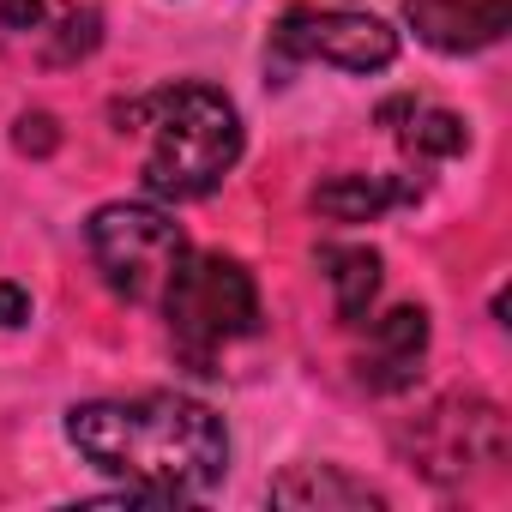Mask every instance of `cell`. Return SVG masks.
<instances>
[{
  "mask_svg": "<svg viewBox=\"0 0 512 512\" xmlns=\"http://www.w3.org/2000/svg\"><path fill=\"white\" fill-rule=\"evenodd\" d=\"M67 440L91 470L115 476L127 500H193L229 470L223 416L181 392L79 404L67 416Z\"/></svg>",
  "mask_w": 512,
  "mask_h": 512,
  "instance_id": "cell-1",
  "label": "cell"
},
{
  "mask_svg": "<svg viewBox=\"0 0 512 512\" xmlns=\"http://www.w3.org/2000/svg\"><path fill=\"white\" fill-rule=\"evenodd\" d=\"M121 121L151 133L145 187L157 199H205L241 157V115L217 85H169L133 103Z\"/></svg>",
  "mask_w": 512,
  "mask_h": 512,
  "instance_id": "cell-2",
  "label": "cell"
},
{
  "mask_svg": "<svg viewBox=\"0 0 512 512\" xmlns=\"http://www.w3.org/2000/svg\"><path fill=\"white\" fill-rule=\"evenodd\" d=\"M157 308L169 314L175 350L199 374H211V362H217L223 344L260 332V290H253L247 266L241 260H223V253H187L181 272H175V284L163 290Z\"/></svg>",
  "mask_w": 512,
  "mask_h": 512,
  "instance_id": "cell-3",
  "label": "cell"
},
{
  "mask_svg": "<svg viewBox=\"0 0 512 512\" xmlns=\"http://www.w3.org/2000/svg\"><path fill=\"white\" fill-rule=\"evenodd\" d=\"M85 247L103 272V284L139 308H157L163 290L175 284L181 260H187V235L181 223L163 211V205H139V199H115V205H97L91 223H85Z\"/></svg>",
  "mask_w": 512,
  "mask_h": 512,
  "instance_id": "cell-4",
  "label": "cell"
},
{
  "mask_svg": "<svg viewBox=\"0 0 512 512\" xmlns=\"http://www.w3.org/2000/svg\"><path fill=\"white\" fill-rule=\"evenodd\" d=\"M398 452L416 476H428L440 488H464L476 476H494L506 464L512 440H506V416L494 398L446 392L398 428Z\"/></svg>",
  "mask_w": 512,
  "mask_h": 512,
  "instance_id": "cell-5",
  "label": "cell"
},
{
  "mask_svg": "<svg viewBox=\"0 0 512 512\" xmlns=\"http://www.w3.org/2000/svg\"><path fill=\"white\" fill-rule=\"evenodd\" d=\"M278 61H326L344 73H386L398 61V31L350 7H290L272 31Z\"/></svg>",
  "mask_w": 512,
  "mask_h": 512,
  "instance_id": "cell-6",
  "label": "cell"
},
{
  "mask_svg": "<svg viewBox=\"0 0 512 512\" xmlns=\"http://www.w3.org/2000/svg\"><path fill=\"white\" fill-rule=\"evenodd\" d=\"M404 19L440 55H476L512 31L506 0H404Z\"/></svg>",
  "mask_w": 512,
  "mask_h": 512,
  "instance_id": "cell-7",
  "label": "cell"
},
{
  "mask_svg": "<svg viewBox=\"0 0 512 512\" xmlns=\"http://www.w3.org/2000/svg\"><path fill=\"white\" fill-rule=\"evenodd\" d=\"M422 356H428V314L422 308H392V314L374 320L368 356L356 362V374H362L368 392H404V386H416Z\"/></svg>",
  "mask_w": 512,
  "mask_h": 512,
  "instance_id": "cell-8",
  "label": "cell"
},
{
  "mask_svg": "<svg viewBox=\"0 0 512 512\" xmlns=\"http://www.w3.org/2000/svg\"><path fill=\"white\" fill-rule=\"evenodd\" d=\"M266 500L272 506H296V512H374V506H386L380 488L344 476L338 464H296V470H284L266 488Z\"/></svg>",
  "mask_w": 512,
  "mask_h": 512,
  "instance_id": "cell-9",
  "label": "cell"
},
{
  "mask_svg": "<svg viewBox=\"0 0 512 512\" xmlns=\"http://www.w3.org/2000/svg\"><path fill=\"white\" fill-rule=\"evenodd\" d=\"M422 199V181L416 175H332L314 187V211L332 217V223H374L386 217L392 205H410Z\"/></svg>",
  "mask_w": 512,
  "mask_h": 512,
  "instance_id": "cell-10",
  "label": "cell"
},
{
  "mask_svg": "<svg viewBox=\"0 0 512 512\" xmlns=\"http://www.w3.org/2000/svg\"><path fill=\"white\" fill-rule=\"evenodd\" d=\"M320 272L332 284L338 320L362 326L368 308H374V296H380V253L374 247H320Z\"/></svg>",
  "mask_w": 512,
  "mask_h": 512,
  "instance_id": "cell-11",
  "label": "cell"
},
{
  "mask_svg": "<svg viewBox=\"0 0 512 512\" xmlns=\"http://www.w3.org/2000/svg\"><path fill=\"white\" fill-rule=\"evenodd\" d=\"M404 115H410V127H398V139H404L410 157H458V151L470 145V127H464L452 109H422V103H410Z\"/></svg>",
  "mask_w": 512,
  "mask_h": 512,
  "instance_id": "cell-12",
  "label": "cell"
},
{
  "mask_svg": "<svg viewBox=\"0 0 512 512\" xmlns=\"http://www.w3.org/2000/svg\"><path fill=\"white\" fill-rule=\"evenodd\" d=\"M97 43H103V13H97V7H73V13L55 25V43H49L43 55H49V67H73V61H85Z\"/></svg>",
  "mask_w": 512,
  "mask_h": 512,
  "instance_id": "cell-13",
  "label": "cell"
},
{
  "mask_svg": "<svg viewBox=\"0 0 512 512\" xmlns=\"http://www.w3.org/2000/svg\"><path fill=\"white\" fill-rule=\"evenodd\" d=\"M13 145H19L25 157H49V151L61 145V127H55V115H19V127H13Z\"/></svg>",
  "mask_w": 512,
  "mask_h": 512,
  "instance_id": "cell-14",
  "label": "cell"
},
{
  "mask_svg": "<svg viewBox=\"0 0 512 512\" xmlns=\"http://www.w3.org/2000/svg\"><path fill=\"white\" fill-rule=\"evenodd\" d=\"M49 13V0H0V25L7 31H37Z\"/></svg>",
  "mask_w": 512,
  "mask_h": 512,
  "instance_id": "cell-15",
  "label": "cell"
},
{
  "mask_svg": "<svg viewBox=\"0 0 512 512\" xmlns=\"http://www.w3.org/2000/svg\"><path fill=\"white\" fill-rule=\"evenodd\" d=\"M25 320H31V290L0 278V326H25Z\"/></svg>",
  "mask_w": 512,
  "mask_h": 512,
  "instance_id": "cell-16",
  "label": "cell"
}]
</instances>
